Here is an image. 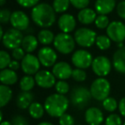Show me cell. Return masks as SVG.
I'll return each mask as SVG.
<instances>
[{
	"label": "cell",
	"mask_w": 125,
	"mask_h": 125,
	"mask_svg": "<svg viewBox=\"0 0 125 125\" xmlns=\"http://www.w3.org/2000/svg\"><path fill=\"white\" fill-rule=\"evenodd\" d=\"M33 21L43 28L52 27L56 21V11L50 4L41 3L33 8L31 12Z\"/></svg>",
	"instance_id": "1"
},
{
	"label": "cell",
	"mask_w": 125,
	"mask_h": 125,
	"mask_svg": "<svg viewBox=\"0 0 125 125\" xmlns=\"http://www.w3.org/2000/svg\"><path fill=\"white\" fill-rule=\"evenodd\" d=\"M44 107L49 116L52 117H60L69 108V99L62 94H52L46 98Z\"/></svg>",
	"instance_id": "2"
},
{
	"label": "cell",
	"mask_w": 125,
	"mask_h": 125,
	"mask_svg": "<svg viewBox=\"0 0 125 125\" xmlns=\"http://www.w3.org/2000/svg\"><path fill=\"white\" fill-rule=\"evenodd\" d=\"M92 97L96 100L104 101L109 97L111 93V84L104 77H99L93 82L90 87Z\"/></svg>",
	"instance_id": "3"
},
{
	"label": "cell",
	"mask_w": 125,
	"mask_h": 125,
	"mask_svg": "<svg viewBox=\"0 0 125 125\" xmlns=\"http://www.w3.org/2000/svg\"><path fill=\"white\" fill-rule=\"evenodd\" d=\"M53 45L57 52L67 55V54L71 53L74 51L75 40V38H73L70 34L62 32L60 33H57L55 36Z\"/></svg>",
	"instance_id": "4"
},
{
	"label": "cell",
	"mask_w": 125,
	"mask_h": 125,
	"mask_svg": "<svg viewBox=\"0 0 125 125\" xmlns=\"http://www.w3.org/2000/svg\"><path fill=\"white\" fill-rule=\"evenodd\" d=\"M92 98L90 90L85 87H74L70 94V101L72 104L78 109L85 108L89 104Z\"/></svg>",
	"instance_id": "5"
},
{
	"label": "cell",
	"mask_w": 125,
	"mask_h": 125,
	"mask_svg": "<svg viewBox=\"0 0 125 125\" xmlns=\"http://www.w3.org/2000/svg\"><path fill=\"white\" fill-rule=\"evenodd\" d=\"M75 40L80 46L91 47L96 43V33L94 30L87 28H81L75 31Z\"/></svg>",
	"instance_id": "6"
},
{
	"label": "cell",
	"mask_w": 125,
	"mask_h": 125,
	"mask_svg": "<svg viewBox=\"0 0 125 125\" xmlns=\"http://www.w3.org/2000/svg\"><path fill=\"white\" fill-rule=\"evenodd\" d=\"M23 35L21 31L16 29V28H10L4 33L2 38V42L4 47L10 50L20 47L21 45L23 40Z\"/></svg>",
	"instance_id": "7"
},
{
	"label": "cell",
	"mask_w": 125,
	"mask_h": 125,
	"mask_svg": "<svg viewBox=\"0 0 125 125\" xmlns=\"http://www.w3.org/2000/svg\"><path fill=\"white\" fill-rule=\"evenodd\" d=\"M72 63L75 65L76 68L82 69V70H86L92 66L93 58L92 54L86 50H77L76 52H74L71 57Z\"/></svg>",
	"instance_id": "8"
},
{
	"label": "cell",
	"mask_w": 125,
	"mask_h": 125,
	"mask_svg": "<svg viewBox=\"0 0 125 125\" xmlns=\"http://www.w3.org/2000/svg\"><path fill=\"white\" fill-rule=\"evenodd\" d=\"M107 36L116 43H122L125 40V25L122 21H114L106 28Z\"/></svg>",
	"instance_id": "9"
},
{
	"label": "cell",
	"mask_w": 125,
	"mask_h": 125,
	"mask_svg": "<svg viewBox=\"0 0 125 125\" xmlns=\"http://www.w3.org/2000/svg\"><path fill=\"white\" fill-rule=\"evenodd\" d=\"M93 71L99 77H104L111 72V63L109 58L104 56H99L95 57L92 63Z\"/></svg>",
	"instance_id": "10"
},
{
	"label": "cell",
	"mask_w": 125,
	"mask_h": 125,
	"mask_svg": "<svg viewBox=\"0 0 125 125\" xmlns=\"http://www.w3.org/2000/svg\"><path fill=\"white\" fill-rule=\"evenodd\" d=\"M21 67L22 71L28 75H36L40 71V62L37 57L33 54L28 53L21 60Z\"/></svg>",
	"instance_id": "11"
},
{
	"label": "cell",
	"mask_w": 125,
	"mask_h": 125,
	"mask_svg": "<svg viewBox=\"0 0 125 125\" xmlns=\"http://www.w3.org/2000/svg\"><path fill=\"white\" fill-rule=\"evenodd\" d=\"M38 58L40 63L45 67H53L57 63V52L52 48L48 46H44L39 51Z\"/></svg>",
	"instance_id": "12"
},
{
	"label": "cell",
	"mask_w": 125,
	"mask_h": 125,
	"mask_svg": "<svg viewBox=\"0 0 125 125\" xmlns=\"http://www.w3.org/2000/svg\"><path fill=\"white\" fill-rule=\"evenodd\" d=\"M10 22L13 27V28H16L19 31H23V30H27L28 28L29 18H28V15L23 11L16 10L12 12L11 14Z\"/></svg>",
	"instance_id": "13"
},
{
	"label": "cell",
	"mask_w": 125,
	"mask_h": 125,
	"mask_svg": "<svg viewBox=\"0 0 125 125\" xmlns=\"http://www.w3.org/2000/svg\"><path fill=\"white\" fill-rule=\"evenodd\" d=\"M36 84L42 88H51L56 85V77L52 72L48 70H40L34 76Z\"/></svg>",
	"instance_id": "14"
},
{
	"label": "cell",
	"mask_w": 125,
	"mask_h": 125,
	"mask_svg": "<svg viewBox=\"0 0 125 125\" xmlns=\"http://www.w3.org/2000/svg\"><path fill=\"white\" fill-rule=\"evenodd\" d=\"M72 70L71 66L66 62H58L52 67V73L55 75L56 78L59 80H67L72 76Z\"/></svg>",
	"instance_id": "15"
},
{
	"label": "cell",
	"mask_w": 125,
	"mask_h": 125,
	"mask_svg": "<svg viewBox=\"0 0 125 125\" xmlns=\"http://www.w3.org/2000/svg\"><path fill=\"white\" fill-rule=\"evenodd\" d=\"M85 120L88 125H100L104 121V114L97 107H90L85 112Z\"/></svg>",
	"instance_id": "16"
},
{
	"label": "cell",
	"mask_w": 125,
	"mask_h": 125,
	"mask_svg": "<svg viewBox=\"0 0 125 125\" xmlns=\"http://www.w3.org/2000/svg\"><path fill=\"white\" fill-rule=\"evenodd\" d=\"M57 24L62 33H70L75 28L76 21L72 15L70 14H62L59 17L57 21Z\"/></svg>",
	"instance_id": "17"
},
{
	"label": "cell",
	"mask_w": 125,
	"mask_h": 125,
	"mask_svg": "<svg viewBox=\"0 0 125 125\" xmlns=\"http://www.w3.org/2000/svg\"><path fill=\"white\" fill-rule=\"evenodd\" d=\"M113 66L119 73L125 74V46L118 48L113 55Z\"/></svg>",
	"instance_id": "18"
},
{
	"label": "cell",
	"mask_w": 125,
	"mask_h": 125,
	"mask_svg": "<svg viewBox=\"0 0 125 125\" xmlns=\"http://www.w3.org/2000/svg\"><path fill=\"white\" fill-rule=\"evenodd\" d=\"M116 7V0H96L95 10L99 15H106L112 12Z\"/></svg>",
	"instance_id": "19"
},
{
	"label": "cell",
	"mask_w": 125,
	"mask_h": 125,
	"mask_svg": "<svg viewBox=\"0 0 125 125\" xmlns=\"http://www.w3.org/2000/svg\"><path fill=\"white\" fill-rule=\"evenodd\" d=\"M33 94L31 92H24L22 91L16 97V105L21 110H25L29 108V106L33 104Z\"/></svg>",
	"instance_id": "20"
},
{
	"label": "cell",
	"mask_w": 125,
	"mask_h": 125,
	"mask_svg": "<svg viewBox=\"0 0 125 125\" xmlns=\"http://www.w3.org/2000/svg\"><path fill=\"white\" fill-rule=\"evenodd\" d=\"M96 13L97 12L95 10L90 9V8H85V9L81 10L79 11L78 15H77V18L81 23L84 25H88L95 21L96 18H97Z\"/></svg>",
	"instance_id": "21"
},
{
	"label": "cell",
	"mask_w": 125,
	"mask_h": 125,
	"mask_svg": "<svg viewBox=\"0 0 125 125\" xmlns=\"http://www.w3.org/2000/svg\"><path fill=\"white\" fill-rule=\"evenodd\" d=\"M0 81L3 85H14L18 81L17 74L10 69H4L0 72Z\"/></svg>",
	"instance_id": "22"
},
{
	"label": "cell",
	"mask_w": 125,
	"mask_h": 125,
	"mask_svg": "<svg viewBox=\"0 0 125 125\" xmlns=\"http://www.w3.org/2000/svg\"><path fill=\"white\" fill-rule=\"evenodd\" d=\"M38 44L39 40L36 37L32 34H28L23 38L22 43H21V48L27 53H31L36 50V48L38 47Z\"/></svg>",
	"instance_id": "23"
},
{
	"label": "cell",
	"mask_w": 125,
	"mask_h": 125,
	"mask_svg": "<svg viewBox=\"0 0 125 125\" xmlns=\"http://www.w3.org/2000/svg\"><path fill=\"white\" fill-rule=\"evenodd\" d=\"M12 98V90L9 86L1 85L0 86V106L4 107L10 101Z\"/></svg>",
	"instance_id": "24"
},
{
	"label": "cell",
	"mask_w": 125,
	"mask_h": 125,
	"mask_svg": "<svg viewBox=\"0 0 125 125\" xmlns=\"http://www.w3.org/2000/svg\"><path fill=\"white\" fill-rule=\"evenodd\" d=\"M55 40L54 33L48 29H42L38 33V40L40 44L44 45H48L50 44L53 43Z\"/></svg>",
	"instance_id": "25"
},
{
	"label": "cell",
	"mask_w": 125,
	"mask_h": 125,
	"mask_svg": "<svg viewBox=\"0 0 125 125\" xmlns=\"http://www.w3.org/2000/svg\"><path fill=\"white\" fill-rule=\"evenodd\" d=\"M45 110V107L39 102H33L28 108L29 115L34 119H40L44 116Z\"/></svg>",
	"instance_id": "26"
},
{
	"label": "cell",
	"mask_w": 125,
	"mask_h": 125,
	"mask_svg": "<svg viewBox=\"0 0 125 125\" xmlns=\"http://www.w3.org/2000/svg\"><path fill=\"white\" fill-rule=\"evenodd\" d=\"M35 83V79L32 75H25L20 81V87L24 92H30L33 88Z\"/></svg>",
	"instance_id": "27"
},
{
	"label": "cell",
	"mask_w": 125,
	"mask_h": 125,
	"mask_svg": "<svg viewBox=\"0 0 125 125\" xmlns=\"http://www.w3.org/2000/svg\"><path fill=\"white\" fill-rule=\"evenodd\" d=\"M70 4V0H54L52 3V7L56 13H63L69 9Z\"/></svg>",
	"instance_id": "28"
},
{
	"label": "cell",
	"mask_w": 125,
	"mask_h": 125,
	"mask_svg": "<svg viewBox=\"0 0 125 125\" xmlns=\"http://www.w3.org/2000/svg\"><path fill=\"white\" fill-rule=\"evenodd\" d=\"M111 39L106 35H99L96 39V45L100 50H107L111 46Z\"/></svg>",
	"instance_id": "29"
},
{
	"label": "cell",
	"mask_w": 125,
	"mask_h": 125,
	"mask_svg": "<svg viewBox=\"0 0 125 125\" xmlns=\"http://www.w3.org/2000/svg\"><path fill=\"white\" fill-rule=\"evenodd\" d=\"M103 107L106 111L113 112L118 107V104L116 100L112 97H108L103 101Z\"/></svg>",
	"instance_id": "30"
},
{
	"label": "cell",
	"mask_w": 125,
	"mask_h": 125,
	"mask_svg": "<svg viewBox=\"0 0 125 125\" xmlns=\"http://www.w3.org/2000/svg\"><path fill=\"white\" fill-rule=\"evenodd\" d=\"M94 22H95L96 27L99 29L107 28L110 25L109 18L107 17V16H104V15H99V16H97Z\"/></svg>",
	"instance_id": "31"
},
{
	"label": "cell",
	"mask_w": 125,
	"mask_h": 125,
	"mask_svg": "<svg viewBox=\"0 0 125 125\" xmlns=\"http://www.w3.org/2000/svg\"><path fill=\"white\" fill-rule=\"evenodd\" d=\"M55 88L56 91L57 92V94H62L64 95L70 90V85H69L68 82H66L65 81L62 80H59L58 82H57L55 85Z\"/></svg>",
	"instance_id": "32"
},
{
	"label": "cell",
	"mask_w": 125,
	"mask_h": 125,
	"mask_svg": "<svg viewBox=\"0 0 125 125\" xmlns=\"http://www.w3.org/2000/svg\"><path fill=\"white\" fill-rule=\"evenodd\" d=\"M10 62L11 59L9 53L7 52H5V51H1L0 52V69L4 70L7 66L9 67Z\"/></svg>",
	"instance_id": "33"
},
{
	"label": "cell",
	"mask_w": 125,
	"mask_h": 125,
	"mask_svg": "<svg viewBox=\"0 0 125 125\" xmlns=\"http://www.w3.org/2000/svg\"><path fill=\"white\" fill-rule=\"evenodd\" d=\"M72 78L75 81L79 82H84V81L87 79V74L84 71V70H82V69H75L73 70V72H72Z\"/></svg>",
	"instance_id": "34"
},
{
	"label": "cell",
	"mask_w": 125,
	"mask_h": 125,
	"mask_svg": "<svg viewBox=\"0 0 125 125\" xmlns=\"http://www.w3.org/2000/svg\"><path fill=\"white\" fill-rule=\"evenodd\" d=\"M105 125H123L122 119L117 114H111L105 119Z\"/></svg>",
	"instance_id": "35"
},
{
	"label": "cell",
	"mask_w": 125,
	"mask_h": 125,
	"mask_svg": "<svg viewBox=\"0 0 125 125\" xmlns=\"http://www.w3.org/2000/svg\"><path fill=\"white\" fill-rule=\"evenodd\" d=\"M59 125H75V119L70 114H64L59 117Z\"/></svg>",
	"instance_id": "36"
},
{
	"label": "cell",
	"mask_w": 125,
	"mask_h": 125,
	"mask_svg": "<svg viewBox=\"0 0 125 125\" xmlns=\"http://www.w3.org/2000/svg\"><path fill=\"white\" fill-rule=\"evenodd\" d=\"M70 4L72 6L78 10H83L85 8H87L90 0H70Z\"/></svg>",
	"instance_id": "37"
},
{
	"label": "cell",
	"mask_w": 125,
	"mask_h": 125,
	"mask_svg": "<svg viewBox=\"0 0 125 125\" xmlns=\"http://www.w3.org/2000/svg\"><path fill=\"white\" fill-rule=\"evenodd\" d=\"M12 125H30L28 120L21 115H16L11 120Z\"/></svg>",
	"instance_id": "38"
},
{
	"label": "cell",
	"mask_w": 125,
	"mask_h": 125,
	"mask_svg": "<svg viewBox=\"0 0 125 125\" xmlns=\"http://www.w3.org/2000/svg\"><path fill=\"white\" fill-rule=\"evenodd\" d=\"M11 14L12 13L8 9H2L0 10V21L3 24L8 23L10 21Z\"/></svg>",
	"instance_id": "39"
},
{
	"label": "cell",
	"mask_w": 125,
	"mask_h": 125,
	"mask_svg": "<svg viewBox=\"0 0 125 125\" xmlns=\"http://www.w3.org/2000/svg\"><path fill=\"white\" fill-rule=\"evenodd\" d=\"M26 56L25 51L21 47H17V48L12 50V57L16 61L22 60L24 57Z\"/></svg>",
	"instance_id": "40"
},
{
	"label": "cell",
	"mask_w": 125,
	"mask_h": 125,
	"mask_svg": "<svg viewBox=\"0 0 125 125\" xmlns=\"http://www.w3.org/2000/svg\"><path fill=\"white\" fill-rule=\"evenodd\" d=\"M40 0H16L18 4L24 8H32L35 7L38 4Z\"/></svg>",
	"instance_id": "41"
},
{
	"label": "cell",
	"mask_w": 125,
	"mask_h": 125,
	"mask_svg": "<svg viewBox=\"0 0 125 125\" xmlns=\"http://www.w3.org/2000/svg\"><path fill=\"white\" fill-rule=\"evenodd\" d=\"M116 12L117 15L122 18L125 20V0L120 2L116 6Z\"/></svg>",
	"instance_id": "42"
},
{
	"label": "cell",
	"mask_w": 125,
	"mask_h": 125,
	"mask_svg": "<svg viewBox=\"0 0 125 125\" xmlns=\"http://www.w3.org/2000/svg\"><path fill=\"white\" fill-rule=\"evenodd\" d=\"M118 109L122 116H125V97L122 98L118 104Z\"/></svg>",
	"instance_id": "43"
},
{
	"label": "cell",
	"mask_w": 125,
	"mask_h": 125,
	"mask_svg": "<svg viewBox=\"0 0 125 125\" xmlns=\"http://www.w3.org/2000/svg\"><path fill=\"white\" fill-rule=\"evenodd\" d=\"M19 68H20V62L16 60L11 61L9 65V69H10V70H15V71L17 70Z\"/></svg>",
	"instance_id": "44"
},
{
	"label": "cell",
	"mask_w": 125,
	"mask_h": 125,
	"mask_svg": "<svg viewBox=\"0 0 125 125\" xmlns=\"http://www.w3.org/2000/svg\"><path fill=\"white\" fill-rule=\"evenodd\" d=\"M38 125H53L52 123H49V122H41Z\"/></svg>",
	"instance_id": "45"
},
{
	"label": "cell",
	"mask_w": 125,
	"mask_h": 125,
	"mask_svg": "<svg viewBox=\"0 0 125 125\" xmlns=\"http://www.w3.org/2000/svg\"><path fill=\"white\" fill-rule=\"evenodd\" d=\"M0 125H12V123L8 121H3V122H1V124Z\"/></svg>",
	"instance_id": "46"
},
{
	"label": "cell",
	"mask_w": 125,
	"mask_h": 125,
	"mask_svg": "<svg viewBox=\"0 0 125 125\" xmlns=\"http://www.w3.org/2000/svg\"><path fill=\"white\" fill-rule=\"evenodd\" d=\"M6 3V0H0V5L1 6H4Z\"/></svg>",
	"instance_id": "47"
},
{
	"label": "cell",
	"mask_w": 125,
	"mask_h": 125,
	"mask_svg": "<svg viewBox=\"0 0 125 125\" xmlns=\"http://www.w3.org/2000/svg\"><path fill=\"white\" fill-rule=\"evenodd\" d=\"M123 125H125V123H123Z\"/></svg>",
	"instance_id": "48"
},
{
	"label": "cell",
	"mask_w": 125,
	"mask_h": 125,
	"mask_svg": "<svg viewBox=\"0 0 125 125\" xmlns=\"http://www.w3.org/2000/svg\"><path fill=\"white\" fill-rule=\"evenodd\" d=\"M79 125H81V124H79Z\"/></svg>",
	"instance_id": "49"
}]
</instances>
